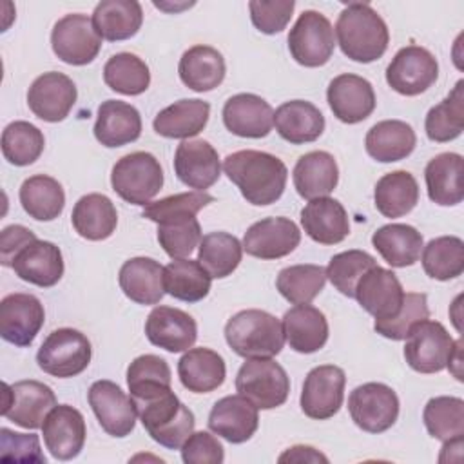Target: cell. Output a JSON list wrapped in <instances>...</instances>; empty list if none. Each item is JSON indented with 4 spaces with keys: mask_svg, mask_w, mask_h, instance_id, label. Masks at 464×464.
Returning a JSON list of instances; mask_svg holds the SVG:
<instances>
[{
    "mask_svg": "<svg viewBox=\"0 0 464 464\" xmlns=\"http://www.w3.org/2000/svg\"><path fill=\"white\" fill-rule=\"evenodd\" d=\"M138 417L154 442L167 450H181L194 431V413L178 399L170 382L147 381L127 384Z\"/></svg>",
    "mask_w": 464,
    "mask_h": 464,
    "instance_id": "1",
    "label": "cell"
},
{
    "mask_svg": "<svg viewBox=\"0 0 464 464\" xmlns=\"http://www.w3.org/2000/svg\"><path fill=\"white\" fill-rule=\"evenodd\" d=\"M214 198L203 190L172 194L150 201L141 216L158 223V241L172 259H185L201 241V227L196 214L210 205Z\"/></svg>",
    "mask_w": 464,
    "mask_h": 464,
    "instance_id": "2",
    "label": "cell"
},
{
    "mask_svg": "<svg viewBox=\"0 0 464 464\" xmlns=\"http://www.w3.org/2000/svg\"><path fill=\"white\" fill-rule=\"evenodd\" d=\"M223 170L241 196L257 207L276 203L288 179L286 165L277 156L252 149L228 154L223 160Z\"/></svg>",
    "mask_w": 464,
    "mask_h": 464,
    "instance_id": "3",
    "label": "cell"
},
{
    "mask_svg": "<svg viewBox=\"0 0 464 464\" xmlns=\"http://www.w3.org/2000/svg\"><path fill=\"white\" fill-rule=\"evenodd\" d=\"M334 33L343 54L359 63L379 60L386 53L390 42L386 22L366 2H352L344 5Z\"/></svg>",
    "mask_w": 464,
    "mask_h": 464,
    "instance_id": "4",
    "label": "cell"
},
{
    "mask_svg": "<svg viewBox=\"0 0 464 464\" xmlns=\"http://www.w3.org/2000/svg\"><path fill=\"white\" fill-rule=\"evenodd\" d=\"M225 339L232 352L245 359L274 357L285 344L281 321L257 308L234 314L225 324Z\"/></svg>",
    "mask_w": 464,
    "mask_h": 464,
    "instance_id": "5",
    "label": "cell"
},
{
    "mask_svg": "<svg viewBox=\"0 0 464 464\" xmlns=\"http://www.w3.org/2000/svg\"><path fill=\"white\" fill-rule=\"evenodd\" d=\"M236 390L257 410H272L286 402L290 377L272 357L246 359L236 375Z\"/></svg>",
    "mask_w": 464,
    "mask_h": 464,
    "instance_id": "6",
    "label": "cell"
},
{
    "mask_svg": "<svg viewBox=\"0 0 464 464\" xmlns=\"http://www.w3.org/2000/svg\"><path fill=\"white\" fill-rule=\"evenodd\" d=\"M111 185L123 201L147 207L163 187V169L150 152H130L114 163Z\"/></svg>",
    "mask_w": 464,
    "mask_h": 464,
    "instance_id": "7",
    "label": "cell"
},
{
    "mask_svg": "<svg viewBox=\"0 0 464 464\" xmlns=\"http://www.w3.org/2000/svg\"><path fill=\"white\" fill-rule=\"evenodd\" d=\"M92 357L91 341L74 328L53 330L36 353V362L45 373L67 379L82 373Z\"/></svg>",
    "mask_w": 464,
    "mask_h": 464,
    "instance_id": "8",
    "label": "cell"
},
{
    "mask_svg": "<svg viewBox=\"0 0 464 464\" xmlns=\"http://www.w3.org/2000/svg\"><path fill=\"white\" fill-rule=\"evenodd\" d=\"M453 348L455 341L442 323L422 319L406 335L404 359L419 373H437L448 366Z\"/></svg>",
    "mask_w": 464,
    "mask_h": 464,
    "instance_id": "9",
    "label": "cell"
},
{
    "mask_svg": "<svg viewBox=\"0 0 464 464\" xmlns=\"http://www.w3.org/2000/svg\"><path fill=\"white\" fill-rule=\"evenodd\" d=\"M334 49L335 33L330 20L319 11H303L288 33L292 58L303 67H321L332 58Z\"/></svg>",
    "mask_w": 464,
    "mask_h": 464,
    "instance_id": "10",
    "label": "cell"
},
{
    "mask_svg": "<svg viewBox=\"0 0 464 464\" xmlns=\"http://www.w3.org/2000/svg\"><path fill=\"white\" fill-rule=\"evenodd\" d=\"M348 411L362 431L382 433L399 417V397L388 384L364 382L350 392Z\"/></svg>",
    "mask_w": 464,
    "mask_h": 464,
    "instance_id": "11",
    "label": "cell"
},
{
    "mask_svg": "<svg viewBox=\"0 0 464 464\" xmlns=\"http://www.w3.org/2000/svg\"><path fill=\"white\" fill-rule=\"evenodd\" d=\"M53 53L69 65L91 63L100 49L102 36L92 25V18L82 13H71L62 16L51 31Z\"/></svg>",
    "mask_w": 464,
    "mask_h": 464,
    "instance_id": "12",
    "label": "cell"
},
{
    "mask_svg": "<svg viewBox=\"0 0 464 464\" xmlns=\"http://www.w3.org/2000/svg\"><path fill=\"white\" fill-rule=\"evenodd\" d=\"M439 78L435 56L420 45H406L395 53L386 67L388 85L402 96H417L428 91Z\"/></svg>",
    "mask_w": 464,
    "mask_h": 464,
    "instance_id": "13",
    "label": "cell"
},
{
    "mask_svg": "<svg viewBox=\"0 0 464 464\" xmlns=\"http://www.w3.org/2000/svg\"><path fill=\"white\" fill-rule=\"evenodd\" d=\"M346 375L335 364H321L308 372L301 390V410L306 417L326 420L343 406Z\"/></svg>",
    "mask_w": 464,
    "mask_h": 464,
    "instance_id": "14",
    "label": "cell"
},
{
    "mask_svg": "<svg viewBox=\"0 0 464 464\" xmlns=\"http://www.w3.org/2000/svg\"><path fill=\"white\" fill-rule=\"evenodd\" d=\"M54 406V392L40 381L29 379L18 381L14 384H4L2 415L22 428H42L44 419Z\"/></svg>",
    "mask_w": 464,
    "mask_h": 464,
    "instance_id": "15",
    "label": "cell"
},
{
    "mask_svg": "<svg viewBox=\"0 0 464 464\" xmlns=\"http://www.w3.org/2000/svg\"><path fill=\"white\" fill-rule=\"evenodd\" d=\"M89 404L103 428L105 433L112 437H127L136 426V406L116 382L102 379L89 388Z\"/></svg>",
    "mask_w": 464,
    "mask_h": 464,
    "instance_id": "16",
    "label": "cell"
},
{
    "mask_svg": "<svg viewBox=\"0 0 464 464\" xmlns=\"http://www.w3.org/2000/svg\"><path fill=\"white\" fill-rule=\"evenodd\" d=\"M406 292L402 290L397 276L379 265L372 266L361 276L355 285L353 297L357 303L375 317V321H386L395 317L404 303Z\"/></svg>",
    "mask_w": 464,
    "mask_h": 464,
    "instance_id": "17",
    "label": "cell"
},
{
    "mask_svg": "<svg viewBox=\"0 0 464 464\" xmlns=\"http://www.w3.org/2000/svg\"><path fill=\"white\" fill-rule=\"evenodd\" d=\"M44 321V304L33 294H9L0 303V335L18 348H25L34 341Z\"/></svg>",
    "mask_w": 464,
    "mask_h": 464,
    "instance_id": "18",
    "label": "cell"
},
{
    "mask_svg": "<svg viewBox=\"0 0 464 464\" xmlns=\"http://www.w3.org/2000/svg\"><path fill=\"white\" fill-rule=\"evenodd\" d=\"M78 91L74 82L56 71L40 74L27 91V105L33 114L44 121L58 123L65 120L74 107Z\"/></svg>",
    "mask_w": 464,
    "mask_h": 464,
    "instance_id": "19",
    "label": "cell"
},
{
    "mask_svg": "<svg viewBox=\"0 0 464 464\" xmlns=\"http://www.w3.org/2000/svg\"><path fill=\"white\" fill-rule=\"evenodd\" d=\"M301 241L297 225L283 216L265 218L250 225L243 236V250L257 259H279L295 250Z\"/></svg>",
    "mask_w": 464,
    "mask_h": 464,
    "instance_id": "20",
    "label": "cell"
},
{
    "mask_svg": "<svg viewBox=\"0 0 464 464\" xmlns=\"http://www.w3.org/2000/svg\"><path fill=\"white\" fill-rule=\"evenodd\" d=\"M42 435L45 448L54 459L71 460L83 450L87 435L85 419L76 408L56 404L44 419Z\"/></svg>",
    "mask_w": 464,
    "mask_h": 464,
    "instance_id": "21",
    "label": "cell"
},
{
    "mask_svg": "<svg viewBox=\"0 0 464 464\" xmlns=\"http://www.w3.org/2000/svg\"><path fill=\"white\" fill-rule=\"evenodd\" d=\"M326 100L334 116L348 125L366 120L377 103L372 83L352 72L339 74L330 82Z\"/></svg>",
    "mask_w": 464,
    "mask_h": 464,
    "instance_id": "22",
    "label": "cell"
},
{
    "mask_svg": "<svg viewBox=\"0 0 464 464\" xmlns=\"http://www.w3.org/2000/svg\"><path fill=\"white\" fill-rule=\"evenodd\" d=\"M174 172L183 185L205 192L221 176L218 150L205 140H183L174 154Z\"/></svg>",
    "mask_w": 464,
    "mask_h": 464,
    "instance_id": "23",
    "label": "cell"
},
{
    "mask_svg": "<svg viewBox=\"0 0 464 464\" xmlns=\"http://www.w3.org/2000/svg\"><path fill=\"white\" fill-rule=\"evenodd\" d=\"M147 339L170 353L187 352L198 339V324L192 315L172 306H156L145 321Z\"/></svg>",
    "mask_w": 464,
    "mask_h": 464,
    "instance_id": "24",
    "label": "cell"
},
{
    "mask_svg": "<svg viewBox=\"0 0 464 464\" xmlns=\"http://www.w3.org/2000/svg\"><path fill=\"white\" fill-rule=\"evenodd\" d=\"M223 123L239 138H265L274 127V111L261 96L239 92L225 102Z\"/></svg>",
    "mask_w": 464,
    "mask_h": 464,
    "instance_id": "25",
    "label": "cell"
},
{
    "mask_svg": "<svg viewBox=\"0 0 464 464\" xmlns=\"http://www.w3.org/2000/svg\"><path fill=\"white\" fill-rule=\"evenodd\" d=\"M259 426L257 408L243 395L219 399L208 413V428L232 444L246 442Z\"/></svg>",
    "mask_w": 464,
    "mask_h": 464,
    "instance_id": "26",
    "label": "cell"
},
{
    "mask_svg": "<svg viewBox=\"0 0 464 464\" xmlns=\"http://www.w3.org/2000/svg\"><path fill=\"white\" fill-rule=\"evenodd\" d=\"M11 268L22 281L40 288L54 286L63 276L62 250L51 241L34 239L16 254Z\"/></svg>",
    "mask_w": 464,
    "mask_h": 464,
    "instance_id": "27",
    "label": "cell"
},
{
    "mask_svg": "<svg viewBox=\"0 0 464 464\" xmlns=\"http://www.w3.org/2000/svg\"><path fill=\"white\" fill-rule=\"evenodd\" d=\"M301 225L310 239L321 245H337L350 234L344 207L328 196L310 199L301 210Z\"/></svg>",
    "mask_w": 464,
    "mask_h": 464,
    "instance_id": "28",
    "label": "cell"
},
{
    "mask_svg": "<svg viewBox=\"0 0 464 464\" xmlns=\"http://www.w3.org/2000/svg\"><path fill=\"white\" fill-rule=\"evenodd\" d=\"M141 136V116L138 109L121 100H105L98 107L94 138L109 149L123 147Z\"/></svg>",
    "mask_w": 464,
    "mask_h": 464,
    "instance_id": "29",
    "label": "cell"
},
{
    "mask_svg": "<svg viewBox=\"0 0 464 464\" xmlns=\"http://www.w3.org/2000/svg\"><path fill=\"white\" fill-rule=\"evenodd\" d=\"M464 160L457 152L431 158L424 169L428 198L440 207H453L464 199Z\"/></svg>",
    "mask_w": 464,
    "mask_h": 464,
    "instance_id": "30",
    "label": "cell"
},
{
    "mask_svg": "<svg viewBox=\"0 0 464 464\" xmlns=\"http://www.w3.org/2000/svg\"><path fill=\"white\" fill-rule=\"evenodd\" d=\"M285 341L297 353L319 352L328 341V321L312 304H295L283 315Z\"/></svg>",
    "mask_w": 464,
    "mask_h": 464,
    "instance_id": "31",
    "label": "cell"
},
{
    "mask_svg": "<svg viewBox=\"0 0 464 464\" xmlns=\"http://www.w3.org/2000/svg\"><path fill=\"white\" fill-rule=\"evenodd\" d=\"M292 178L297 194L310 201L334 192L339 181V167L330 152L312 150L297 160Z\"/></svg>",
    "mask_w": 464,
    "mask_h": 464,
    "instance_id": "32",
    "label": "cell"
},
{
    "mask_svg": "<svg viewBox=\"0 0 464 464\" xmlns=\"http://www.w3.org/2000/svg\"><path fill=\"white\" fill-rule=\"evenodd\" d=\"M277 134L292 145L315 141L324 130L323 112L306 100H290L274 112Z\"/></svg>",
    "mask_w": 464,
    "mask_h": 464,
    "instance_id": "33",
    "label": "cell"
},
{
    "mask_svg": "<svg viewBox=\"0 0 464 464\" xmlns=\"http://www.w3.org/2000/svg\"><path fill=\"white\" fill-rule=\"evenodd\" d=\"M121 292L138 304H158L165 295L163 266L152 257L127 259L118 274Z\"/></svg>",
    "mask_w": 464,
    "mask_h": 464,
    "instance_id": "34",
    "label": "cell"
},
{
    "mask_svg": "<svg viewBox=\"0 0 464 464\" xmlns=\"http://www.w3.org/2000/svg\"><path fill=\"white\" fill-rule=\"evenodd\" d=\"M210 105L199 98H183L161 109L152 127L156 134L172 140H187L198 136L208 123Z\"/></svg>",
    "mask_w": 464,
    "mask_h": 464,
    "instance_id": "35",
    "label": "cell"
},
{
    "mask_svg": "<svg viewBox=\"0 0 464 464\" xmlns=\"http://www.w3.org/2000/svg\"><path fill=\"white\" fill-rule=\"evenodd\" d=\"M178 375L192 393H208L219 388L227 377L223 357L210 348H188L178 361Z\"/></svg>",
    "mask_w": 464,
    "mask_h": 464,
    "instance_id": "36",
    "label": "cell"
},
{
    "mask_svg": "<svg viewBox=\"0 0 464 464\" xmlns=\"http://www.w3.org/2000/svg\"><path fill=\"white\" fill-rule=\"evenodd\" d=\"M183 85L196 92H207L221 85L227 65L223 54L210 45H192L183 53L178 65Z\"/></svg>",
    "mask_w": 464,
    "mask_h": 464,
    "instance_id": "37",
    "label": "cell"
},
{
    "mask_svg": "<svg viewBox=\"0 0 464 464\" xmlns=\"http://www.w3.org/2000/svg\"><path fill=\"white\" fill-rule=\"evenodd\" d=\"M417 145L415 130L402 120H382L364 138L368 156L381 163H393L408 158Z\"/></svg>",
    "mask_w": 464,
    "mask_h": 464,
    "instance_id": "38",
    "label": "cell"
},
{
    "mask_svg": "<svg viewBox=\"0 0 464 464\" xmlns=\"http://www.w3.org/2000/svg\"><path fill=\"white\" fill-rule=\"evenodd\" d=\"M373 248L393 268L411 266L422 252V234L406 223H390L377 228L372 236Z\"/></svg>",
    "mask_w": 464,
    "mask_h": 464,
    "instance_id": "39",
    "label": "cell"
},
{
    "mask_svg": "<svg viewBox=\"0 0 464 464\" xmlns=\"http://www.w3.org/2000/svg\"><path fill=\"white\" fill-rule=\"evenodd\" d=\"M143 24V9L136 0H102L92 13L96 33L109 42L132 38Z\"/></svg>",
    "mask_w": 464,
    "mask_h": 464,
    "instance_id": "40",
    "label": "cell"
},
{
    "mask_svg": "<svg viewBox=\"0 0 464 464\" xmlns=\"http://www.w3.org/2000/svg\"><path fill=\"white\" fill-rule=\"evenodd\" d=\"M71 221L78 236L89 241H103L111 237L118 225L114 203L105 194L82 196L71 214Z\"/></svg>",
    "mask_w": 464,
    "mask_h": 464,
    "instance_id": "41",
    "label": "cell"
},
{
    "mask_svg": "<svg viewBox=\"0 0 464 464\" xmlns=\"http://www.w3.org/2000/svg\"><path fill=\"white\" fill-rule=\"evenodd\" d=\"M375 208L384 218H401L419 203V185L408 170H393L384 174L373 190Z\"/></svg>",
    "mask_w": 464,
    "mask_h": 464,
    "instance_id": "42",
    "label": "cell"
},
{
    "mask_svg": "<svg viewBox=\"0 0 464 464\" xmlns=\"http://www.w3.org/2000/svg\"><path fill=\"white\" fill-rule=\"evenodd\" d=\"M22 208L36 221H53L56 219L65 207V192L58 179L34 174L27 178L18 192Z\"/></svg>",
    "mask_w": 464,
    "mask_h": 464,
    "instance_id": "43",
    "label": "cell"
},
{
    "mask_svg": "<svg viewBox=\"0 0 464 464\" xmlns=\"http://www.w3.org/2000/svg\"><path fill=\"white\" fill-rule=\"evenodd\" d=\"M212 277L198 259H172L163 266L165 294L185 303H198L210 292Z\"/></svg>",
    "mask_w": 464,
    "mask_h": 464,
    "instance_id": "44",
    "label": "cell"
},
{
    "mask_svg": "<svg viewBox=\"0 0 464 464\" xmlns=\"http://www.w3.org/2000/svg\"><path fill=\"white\" fill-rule=\"evenodd\" d=\"M426 136L431 141L446 143L459 138L464 130V82L459 80L453 91L435 107L424 120Z\"/></svg>",
    "mask_w": 464,
    "mask_h": 464,
    "instance_id": "45",
    "label": "cell"
},
{
    "mask_svg": "<svg viewBox=\"0 0 464 464\" xmlns=\"http://www.w3.org/2000/svg\"><path fill=\"white\" fill-rule=\"evenodd\" d=\"M241 256L243 245L228 232H208L199 241L198 261L212 279L230 276L239 266Z\"/></svg>",
    "mask_w": 464,
    "mask_h": 464,
    "instance_id": "46",
    "label": "cell"
},
{
    "mask_svg": "<svg viewBox=\"0 0 464 464\" xmlns=\"http://www.w3.org/2000/svg\"><path fill=\"white\" fill-rule=\"evenodd\" d=\"M103 82L109 89L125 94L138 96L150 85L149 65L132 53L112 54L103 65Z\"/></svg>",
    "mask_w": 464,
    "mask_h": 464,
    "instance_id": "47",
    "label": "cell"
},
{
    "mask_svg": "<svg viewBox=\"0 0 464 464\" xmlns=\"http://www.w3.org/2000/svg\"><path fill=\"white\" fill-rule=\"evenodd\" d=\"M422 268L437 281H450L464 272V241L457 236H440L422 246Z\"/></svg>",
    "mask_w": 464,
    "mask_h": 464,
    "instance_id": "48",
    "label": "cell"
},
{
    "mask_svg": "<svg viewBox=\"0 0 464 464\" xmlns=\"http://www.w3.org/2000/svg\"><path fill=\"white\" fill-rule=\"evenodd\" d=\"M326 283V270L321 265H292L277 274L276 286L292 304H308Z\"/></svg>",
    "mask_w": 464,
    "mask_h": 464,
    "instance_id": "49",
    "label": "cell"
},
{
    "mask_svg": "<svg viewBox=\"0 0 464 464\" xmlns=\"http://www.w3.org/2000/svg\"><path fill=\"white\" fill-rule=\"evenodd\" d=\"M422 420L437 440H451L464 435V401L460 397H433L426 402Z\"/></svg>",
    "mask_w": 464,
    "mask_h": 464,
    "instance_id": "50",
    "label": "cell"
},
{
    "mask_svg": "<svg viewBox=\"0 0 464 464\" xmlns=\"http://www.w3.org/2000/svg\"><path fill=\"white\" fill-rule=\"evenodd\" d=\"M44 132L29 121H13L2 132V154L11 165L25 167L34 163L44 152Z\"/></svg>",
    "mask_w": 464,
    "mask_h": 464,
    "instance_id": "51",
    "label": "cell"
},
{
    "mask_svg": "<svg viewBox=\"0 0 464 464\" xmlns=\"http://www.w3.org/2000/svg\"><path fill=\"white\" fill-rule=\"evenodd\" d=\"M377 261L373 256H370L364 250H346L341 254H335L326 270V279L346 297H353L355 285L361 279L364 272H368L372 266H375Z\"/></svg>",
    "mask_w": 464,
    "mask_h": 464,
    "instance_id": "52",
    "label": "cell"
},
{
    "mask_svg": "<svg viewBox=\"0 0 464 464\" xmlns=\"http://www.w3.org/2000/svg\"><path fill=\"white\" fill-rule=\"evenodd\" d=\"M430 317V308H428V297L426 294H417V292H408L404 295V303L401 312L386 321H375L373 328L377 334H381L386 339L393 341H402L406 339L410 328Z\"/></svg>",
    "mask_w": 464,
    "mask_h": 464,
    "instance_id": "53",
    "label": "cell"
},
{
    "mask_svg": "<svg viewBox=\"0 0 464 464\" xmlns=\"http://www.w3.org/2000/svg\"><path fill=\"white\" fill-rule=\"evenodd\" d=\"M294 0H252L248 2L254 27L265 34L281 33L294 13Z\"/></svg>",
    "mask_w": 464,
    "mask_h": 464,
    "instance_id": "54",
    "label": "cell"
},
{
    "mask_svg": "<svg viewBox=\"0 0 464 464\" xmlns=\"http://www.w3.org/2000/svg\"><path fill=\"white\" fill-rule=\"evenodd\" d=\"M0 459L4 462H38L45 464L40 439L34 433H16L9 428L0 430Z\"/></svg>",
    "mask_w": 464,
    "mask_h": 464,
    "instance_id": "55",
    "label": "cell"
},
{
    "mask_svg": "<svg viewBox=\"0 0 464 464\" xmlns=\"http://www.w3.org/2000/svg\"><path fill=\"white\" fill-rule=\"evenodd\" d=\"M181 459L185 464H221L225 450L208 431H192L181 446Z\"/></svg>",
    "mask_w": 464,
    "mask_h": 464,
    "instance_id": "56",
    "label": "cell"
},
{
    "mask_svg": "<svg viewBox=\"0 0 464 464\" xmlns=\"http://www.w3.org/2000/svg\"><path fill=\"white\" fill-rule=\"evenodd\" d=\"M34 239H38L34 232L24 225L5 227L0 234V263L4 266H11L16 254Z\"/></svg>",
    "mask_w": 464,
    "mask_h": 464,
    "instance_id": "57",
    "label": "cell"
},
{
    "mask_svg": "<svg viewBox=\"0 0 464 464\" xmlns=\"http://www.w3.org/2000/svg\"><path fill=\"white\" fill-rule=\"evenodd\" d=\"M277 460L279 462H328V457L312 446L297 444L285 450Z\"/></svg>",
    "mask_w": 464,
    "mask_h": 464,
    "instance_id": "58",
    "label": "cell"
}]
</instances>
